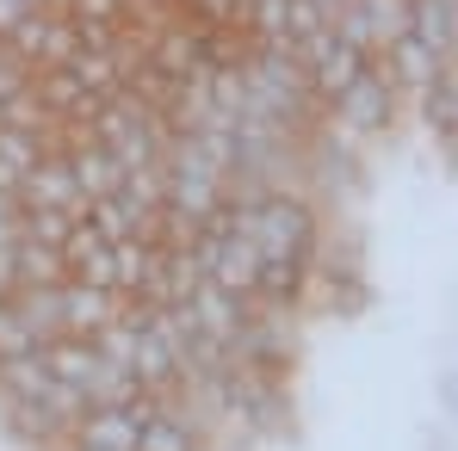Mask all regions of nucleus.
<instances>
[{"label": "nucleus", "mask_w": 458, "mask_h": 451, "mask_svg": "<svg viewBox=\"0 0 458 451\" xmlns=\"http://www.w3.org/2000/svg\"><path fill=\"white\" fill-rule=\"evenodd\" d=\"M396 105H403V87L384 69V56H372V63L360 69V80H353L328 112H335V124H347V130H384V124L396 118Z\"/></svg>", "instance_id": "obj_1"}, {"label": "nucleus", "mask_w": 458, "mask_h": 451, "mask_svg": "<svg viewBox=\"0 0 458 451\" xmlns=\"http://www.w3.org/2000/svg\"><path fill=\"white\" fill-rule=\"evenodd\" d=\"M415 99H421V118H428L440 137H453V130H458V69H440Z\"/></svg>", "instance_id": "obj_2"}, {"label": "nucleus", "mask_w": 458, "mask_h": 451, "mask_svg": "<svg viewBox=\"0 0 458 451\" xmlns=\"http://www.w3.org/2000/svg\"><path fill=\"white\" fill-rule=\"evenodd\" d=\"M440 396H446V402H453V408H458V372L446 377V383H440Z\"/></svg>", "instance_id": "obj_3"}]
</instances>
